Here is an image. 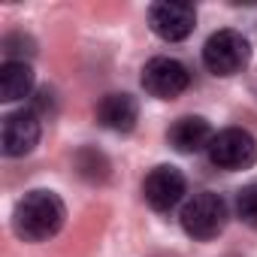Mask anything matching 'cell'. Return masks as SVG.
Returning <instances> with one entry per match:
<instances>
[{
  "mask_svg": "<svg viewBox=\"0 0 257 257\" xmlns=\"http://www.w3.org/2000/svg\"><path fill=\"white\" fill-rule=\"evenodd\" d=\"M206 152H209V161L218 170L239 173V170L254 167V161H257V140L248 131H242V127H227V131H218L212 137Z\"/></svg>",
  "mask_w": 257,
  "mask_h": 257,
  "instance_id": "4",
  "label": "cell"
},
{
  "mask_svg": "<svg viewBox=\"0 0 257 257\" xmlns=\"http://www.w3.org/2000/svg\"><path fill=\"white\" fill-rule=\"evenodd\" d=\"M40 134H43V124L34 109L10 112L4 118V127H0V149H4L7 158H25L37 149Z\"/></svg>",
  "mask_w": 257,
  "mask_h": 257,
  "instance_id": "7",
  "label": "cell"
},
{
  "mask_svg": "<svg viewBox=\"0 0 257 257\" xmlns=\"http://www.w3.org/2000/svg\"><path fill=\"white\" fill-rule=\"evenodd\" d=\"M251 61V43L239 31H215L203 46V64L212 76H236Z\"/></svg>",
  "mask_w": 257,
  "mask_h": 257,
  "instance_id": "2",
  "label": "cell"
},
{
  "mask_svg": "<svg viewBox=\"0 0 257 257\" xmlns=\"http://www.w3.org/2000/svg\"><path fill=\"white\" fill-rule=\"evenodd\" d=\"M212 137L215 134H212V127H209V121L203 115H185V118L173 121V127L167 131L170 146L176 152H182V155H197V152L209 149Z\"/></svg>",
  "mask_w": 257,
  "mask_h": 257,
  "instance_id": "10",
  "label": "cell"
},
{
  "mask_svg": "<svg viewBox=\"0 0 257 257\" xmlns=\"http://www.w3.org/2000/svg\"><path fill=\"white\" fill-rule=\"evenodd\" d=\"M182 230L191 239H215L227 224V203L215 191H200L182 206Z\"/></svg>",
  "mask_w": 257,
  "mask_h": 257,
  "instance_id": "3",
  "label": "cell"
},
{
  "mask_svg": "<svg viewBox=\"0 0 257 257\" xmlns=\"http://www.w3.org/2000/svg\"><path fill=\"white\" fill-rule=\"evenodd\" d=\"M149 25L161 40L182 43L197 28V10L191 4H185V0H161V4H155L149 10Z\"/></svg>",
  "mask_w": 257,
  "mask_h": 257,
  "instance_id": "5",
  "label": "cell"
},
{
  "mask_svg": "<svg viewBox=\"0 0 257 257\" xmlns=\"http://www.w3.org/2000/svg\"><path fill=\"white\" fill-rule=\"evenodd\" d=\"M191 85V73L176 58H152L143 67V88L158 100H176Z\"/></svg>",
  "mask_w": 257,
  "mask_h": 257,
  "instance_id": "6",
  "label": "cell"
},
{
  "mask_svg": "<svg viewBox=\"0 0 257 257\" xmlns=\"http://www.w3.org/2000/svg\"><path fill=\"white\" fill-rule=\"evenodd\" d=\"M137 118H140V106H137V100L131 94H124V91H112V94H106L97 103V121L106 127V131L131 134L137 127Z\"/></svg>",
  "mask_w": 257,
  "mask_h": 257,
  "instance_id": "9",
  "label": "cell"
},
{
  "mask_svg": "<svg viewBox=\"0 0 257 257\" xmlns=\"http://www.w3.org/2000/svg\"><path fill=\"white\" fill-rule=\"evenodd\" d=\"M236 215L242 218V224H248V227L257 230V182L245 185L236 194Z\"/></svg>",
  "mask_w": 257,
  "mask_h": 257,
  "instance_id": "13",
  "label": "cell"
},
{
  "mask_svg": "<svg viewBox=\"0 0 257 257\" xmlns=\"http://www.w3.org/2000/svg\"><path fill=\"white\" fill-rule=\"evenodd\" d=\"M67 221V206L55 191H31L16 203L13 230L25 242H49Z\"/></svg>",
  "mask_w": 257,
  "mask_h": 257,
  "instance_id": "1",
  "label": "cell"
},
{
  "mask_svg": "<svg viewBox=\"0 0 257 257\" xmlns=\"http://www.w3.org/2000/svg\"><path fill=\"white\" fill-rule=\"evenodd\" d=\"M76 170H79V176L88 179V182H103V179L109 176L106 158H103L100 152H94V149H82V152L76 155Z\"/></svg>",
  "mask_w": 257,
  "mask_h": 257,
  "instance_id": "12",
  "label": "cell"
},
{
  "mask_svg": "<svg viewBox=\"0 0 257 257\" xmlns=\"http://www.w3.org/2000/svg\"><path fill=\"white\" fill-rule=\"evenodd\" d=\"M34 91V70L25 61H7L0 67V100L16 103Z\"/></svg>",
  "mask_w": 257,
  "mask_h": 257,
  "instance_id": "11",
  "label": "cell"
},
{
  "mask_svg": "<svg viewBox=\"0 0 257 257\" xmlns=\"http://www.w3.org/2000/svg\"><path fill=\"white\" fill-rule=\"evenodd\" d=\"M185 191H188V182H185L182 170H176L170 164L155 167L143 182V197L155 212H170L173 206H179Z\"/></svg>",
  "mask_w": 257,
  "mask_h": 257,
  "instance_id": "8",
  "label": "cell"
}]
</instances>
